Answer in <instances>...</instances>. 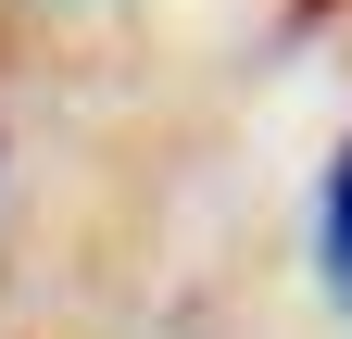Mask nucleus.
I'll list each match as a JSON object with an SVG mask.
<instances>
[{
  "instance_id": "f257e3e1",
  "label": "nucleus",
  "mask_w": 352,
  "mask_h": 339,
  "mask_svg": "<svg viewBox=\"0 0 352 339\" xmlns=\"http://www.w3.org/2000/svg\"><path fill=\"white\" fill-rule=\"evenodd\" d=\"M315 251H327V277H340V302H352V151L327 163V201H315Z\"/></svg>"
}]
</instances>
